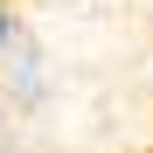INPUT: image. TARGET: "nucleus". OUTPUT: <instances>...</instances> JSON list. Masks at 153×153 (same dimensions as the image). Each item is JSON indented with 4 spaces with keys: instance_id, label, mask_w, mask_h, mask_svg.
Here are the masks:
<instances>
[{
    "instance_id": "1",
    "label": "nucleus",
    "mask_w": 153,
    "mask_h": 153,
    "mask_svg": "<svg viewBox=\"0 0 153 153\" xmlns=\"http://www.w3.org/2000/svg\"><path fill=\"white\" fill-rule=\"evenodd\" d=\"M0 42H7V14H0Z\"/></svg>"
}]
</instances>
